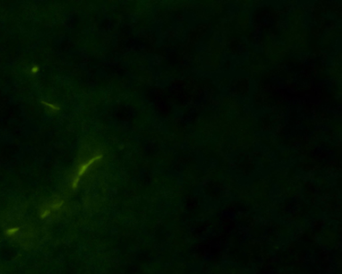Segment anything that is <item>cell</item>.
I'll list each match as a JSON object with an SVG mask.
<instances>
[{
    "mask_svg": "<svg viewBox=\"0 0 342 274\" xmlns=\"http://www.w3.org/2000/svg\"><path fill=\"white\" fill-rule=\"evenodd\" d=\"M249 49H252L253 53L257 55H263L265 53V46L263 42L261 41H250Z\"/></svg>",
    "mask_w": 342,
    "mask_h": 274,
    "instance_id": "7c38bea8",
    "label": "cell"
},
{
    "mask_svg": "<svg viewBox=\"0 0 342 274\" xmlns=\"http://www.w3.org/2000/svg\"><path fill=\"white\" fill-rule=\"evenodd\" d=\"M259 82H257L255 79L251 77L248 80V95L250 96H254L259 92Z\"/></svg>",
    "mask_w": 342,
    "mask_h": 274,
    "instance_id": "9c48e42d",
    "label": "cell"
},
{
    "mask_svg": "<svg viewBox=\"0 0 342 274\" xmlns=\"http://www.w3.org/2000/svg\"><path fill=\"white\" fill-rule=\"evenodd\" d=\"M333 121L335 122H340L341 121V117L340 116H334Z\"/></svg>",
    "mask_w": 342,
    "mask_h": 274,
    "instance_id": "ee69618b",
    "label": "cell"
},
{
    "mask_svg": "<svg viewBox=\"0 0 342 274\" xmlns=\"http://www.w3.org/2000/svg\"><path fill=\"white\" fill-rule=\"evenodd\" d=\"M298 100H299V97H297V96H295V97L292 98L291 105H293V106H296L297 105H298Z\"/></svg>",
    "mask_w": 342,
    "mask_h": 274,
    "instance_id": "ab89813d",
    "label": "cell"
},
{
    "mask_svg": "<svg viewBox=\"0 0 342 274\" xmlns=\"http://www.w3.org/2000/svg\"><path fill=\"white\" fill-rule=\"evenodd\" d=\"M285 8H286L285 12L288 15H291L292 14H293V13L296 12V9H297L294 3L291 2V1H289V2H288V4H287L286 6H285Z\"/></svg>",
    "mask_w": 342,
    "mask_h": 274,
    "instance_id": "44dd1931",
    "label": "cell"
},
{
    "mask_svg": "<svg viewBox=\"0 0 342 274\" xmlns=\"http://www.w3.org/2000/svg\"><path fill=\"white\" fill-rule=\"evenodd\" d=\"M337 3H338V1H331V0H330V1H325V4L330 5V6H331V5H334V4H337Z\"/></svg>",
    "mask_w": 342,
    "mask_h": 274,
    "instance_id": "f6af8a7d",
    "label": "cell"
},
{
    "mask_svg": "<svg viewBox=\"0 0 342 274\" xmlns=\"http://www.w3.org/2000/svg\"><path fill=\"white\" fill-rule=\"evenodd\" d=\"M309 58L310 60V62H316V61L317 60V59H318V57L317 56V54L315 53H311Z\"/></svg>",
    "mask_w": 342,
    "mask_h": 274,
    "instance_id": "d590c367",
    "label": "cell"
},
{
    "mask_svg": "<svg viewBox=\"0 0 342 274\" xmlns=\"http://www.w3.org/2000/svg\"><path fill=\"white\" fill-rule=\"evenodd\" d=\"M263 31H264V28L259 25H256L255 27L252 29L251 34V41H257L259 42L260 41L261 39L263 37Z\"/></svg>",
    "mask_w": 342,
    "mask_h": 274,
    "instance_id": "4fadbf2b",
    "label": "cell"
},
{
    "mask_svg": "<svg viewBox=\"0 0 342 274\" xmlns=\"http://www.w3.org/2000/svg\"><path fill=\"white\" fill-rule=\"evenodd\" d=\"M319 1H315V0H305V1H295V6L296 9H303L304 12L309 13H313L315 9V6L316 4H319Z\"/></svg>",
    "mask_w": 342,
    "mask_h": 274,
    "instance_id": "7a4b0ae2",
    "label": "cell"
},
{
    "mask_svg": "<svg viewBox=\"0 0 342 274\" xmlns=\"http://www.w3.org/2000/svg\"><path fill=\"white\" fill-rule=\"evenodd\" d=\"M50 213H51V211H50V210H49V209H46V210H44V211H43V212L41 213L40 217H41V219H45V218H46L47 217H48V215H49V214H50Z\"/></svg>",
    "mask_w": 342,
    "mask_h": 274,
    "instance_id": "8d00e7d4",
    "label": "cell"
},
{
    "mask_svg": "<svg viewBox=\"0 0 342 274\" xmlns=\"http://www.w3.org/2000/svg\"><path fill=\"white\" fill-rule=\"evenodd\" d=\"M253 135L256 137H264L267 136H269V130H265L264 129H261L260 130H256L253 132Z\"/></svg>",
    "mask_w": 342,
    "mask_h": 274,
    "instance_id": "7402d4cb",
    "label": "cell"
},
{
    "mask_svg": "<svg viewBox=\"0 0 342 274\" xmlns=\"http://www.w3.org/2000/svg\"><path fill=\"white\" fill-rule=\"evenodd\" d=\"M299 47H300V46H299V43H295V44H292V45L290 46V49H291V50H294V51L297 50V49L299 48Z\"/></svg>",
    "mask_w": 342,
    "mask_h": 274,
    "instance_id": "b9f144b4",
    "label": "cell"
},
{
    "mask_svg": "<svg viewBox=\"0 0 342 274\" xmlns=\"http://www.w3.org/2000/svg\"><path fill=\"white\" fill-rule=\"evenodd\" d=\"M295 107H296V108H295V110H296L297 114L301 113L303 110H304V108H303L302 105H299V104H298V105H297Z\"/></svg>",
    "mask_w": 342,
    "mask_h": 274,
    "instance_id": "f35d334b",
    "label": "cell"
},
{
    "mask_svg": "<svg viewBox=\"0 0 342 274\" xmlns=\"http://www.w3.org/2000/svg\"><path fill=\"white\" fill-rule=\"evenodd\" d=\"M233 54V52H229L228 49H224L222 51L221 54L219 55V64L218 68H225V64L227 62L230 61Z\"/></svg>",
    "mask_w": 342,
    "mask_h": 274,
    "instance_id": "30bf717a",
    "label": "cell"
},
{
    "mask_svg": "<svg viewBox=\"0 0 342 274\" xmlns=\"http://www.w3.org/2000/svg\"><path fill=\"white\" fill-rule=\"evenodd\" d=\"M319 17L323 20H327L330 22H335L339 18L341 17V15L338 14V12H335L331 9H327L325 11L321 12Z\"/></svg>",
    "mask_w": 342,
    "mask_h": 274,
    "instance_id": "8992f818",
    "label": "cell"
},
{
    "mask_svg": "<svg viewBox=\"0 0 342 274\" xmlns=\"http://www.w3.org/2000/svg\"><path fill=\"white\" fill-rule=\"evenodd\" d=\"M19 230H20L19 227L9 228V229H7L6 233H7V235H14L15 233H17V232Z\"/></svg>",
    "mask_w": 342,
    "mask_h": 274,
    "instance_id": "83f0119b",
    "label": "cell"
},
{
    "mask_svg": "<svg viewBox=\"0 0 342 274\" xmlns=\"http://www.w3.org/2000/svg\"><path fill=\"white\" fill-rule=\"evenodd\" d=\"M64 201H58V202L55 203L54 204H53V205L52 206V209H54V210L59 209H60L62 207V205H64Z\"/></svg>",
    "mask_w": 342,
    "mask_h": 274,
    "instance_id": "f1b7e54d",
    "label": "cell"
},
{
    "mask_svg": "<svg viewBox=\"0 0 342 274\" xmlns=\"http://www.w3.org/2000/svg\"><path fill=\"white\" fill-rule=\"evenodd\" d=\"M251 78V74L249 70L239 68L234 72V81H240L243 80H249Z\"/></svg>",
    "mask_w": 342,
    "mask_h": 274,
    "instance_id": "ba28073f",
    "label": "cell"
},
{
    "mask_svg": "<svg viewBox=\"0 0 342 274\" xmlns=\"http://www.w3.org/2000/svg\"><path fill=\"white\" fill-rule=\"evenodd\" d=\"M219 21L220 22L221 24H226V23H228L229 22H230L231 19L229 17H221V18H219Z\"/></svg>",
    "mask_w": 342,
    "mask_h": 274,
    "instance_id": "e575fe53",
    "label": "cell"
},
{
    "mask_svg": "<svg viewBox=\"0 0 342 274\" xmlns=\"http://www.w3.org/2000/svg\"><path fill=\"white\" fill-rule=\"evenodd\" d=\"M269 39L271 40V44H272V45L274 46H280L286 45L287 40L283 36L271 33L269 36Z\"/></svg>",
    "mask_w": 342,
    "mask_h": 274,
    "instance_id": "8fae6325",
    "label": "cell"
},
{
    "mask_svg": "<svg viewBox=\"0 0 342 274\" xmlns=\"http://www.w3.org/2000/svg\"><path fill=\"white\" fill-rule=\"evenodd\" d=\"M39 70H40V68H39V66H38L37 65H35V66H33L30 68L29 71L32 75H35L37 74V73H38Z\"/></svg>",
    "mask_w": 342,
    "mask_h": 274,
    "instance_id": "f546056e",
    "label": "cell"
},
{
    "mask_svg": "<svg viewBox=\"0 0 342 274\" xmlns=\"http://www.w3.org/2000/svg\"><path fill=\"white\" fill-rule=\"evenodd\" d=\"M80 179L78 178V177H76L72 181V188L73 189H76L78 186V184H79V182H80Z\"/></svg>",
    "mask_w": 342,
    "mask_h": 274,
    "instance_id": "4dcf8cb0",
    "label": "cell"
},
{
    "mask_svg": "<svg viewBox=\"0 0 342 274\" xmlns=\"http://www.w3.org/2000/svg\"><path fill=\"white\" fill-rule=\"evenodd\" d=\"M341 39L342 38L341 36H337L333 40L332 43H331L330 46H329L338 55L341 54Z\"/></svg>",
    "mask_w": 342,
    "mask_h": 274,
    "instance_id": "9a60e30c",
    "label": "cell"
},
{
    "mask_svg": "<svg viewBox=\"0 0 342 274\" xmlns=\"http://www.w3.org/2000/svg\"><path fill=\"white\" fill-rule=\"evenodd\" d=\"M240 43L243 45L246 46V47H249V44H250V41H249V39L248 38V36L246 35H242L241 37H240Z\"/></svg>",
    "mask_w": 342,
    "mask_h": 274,
    "instance_id": "d4e9b609",
    "label": "cell"
},
{
    "mask_svg": "<svg viewBox=\"0 0 342 274\" xmlns=\"http://www.w3.org/2000/svg\"><path fill=\"white\" fill-rule=\"evenodd\" d=\"M249 47H246L243 45L241 43H239L237 44V54H240L241 53H242L243 52L245 51V50H249Z\"/></svg>",
    "mask_w": 342,
    "mask_h": 274,
    "instance_id": "4316f807",
    "label": "cell"
},
{
    "mask_svg": "<svg viewBox=\"0 0 342 274\" xmlns=\"http://www.w3.org/2000/svg\"><path fill=\"white\" fill-rule=\"evenodd\" d=\"M322 74L325 76H330L331 74V70L329 68H326L323 69L322 70Z\"/></svg>",
    "mask_w": 342,
    "mask_h": 274,
    "instance_id": "60d3db41",
    "label": "cell"
},
{
    "mask_svg": "<svg viewBox=\"0 0 342 274\" xmlns=\"http://www.w3.org/2000/svg\"><path fill=\"white\" fill-rule=\"evenodd\" d=\"M239 6H240V12H241V17H245L249 12V6H248L247 4H246V3L241 4V5H240Z\"/></svg>",
    "mask_w": 342,
    "mask_h": 274,
    "instance_id": "ffe728a7",
    "label": "cell"
},
{
    "mask_svg": "<svg viewBox=\"0 0 342 274\" xmlns=\"http://www.w3.org/2000/svg\"><path fill=\"white\" fill-rule=\"evenodd\" d=\"M334 98H335V100H339V101H341V98H342V94H341V92H339L338 93H337L334 96Z\"/></svg>",
    "mask_w": 342,
    "mask_h": 274,
    "instance_id": "7bdbcfd3",
    "label": "cell"
},
{
    "mask_svg": "<svg viewBox=\"0 0 342 274\" xmlns=\"http://www.w3.org/2000/svg\"><path fill=\"white\" fill-rule=\"evenodd\" d=\"M279 118H280L279 114H277L275 113H274V114H270L269 117V121L270 122H275L276 121H277Z\"/></svg>",
    "mask_w": 342,
    "mask_h": 274,
    "instance_id": "1f68e13d",
    "label": "cell"
},
{
    "mask_svg": "<svg viewBox=\"0 0 342 274\" xmlns=\"http://www.w3.org/2000/svg\"><path fill=\"white\" fill-rule=\"evenodd\" d=\"M253 105L248 103H245L242 106V112L245 116H249L251 114V107Z\"/></svg>",
    "mask_w": 342,
    "mask_h": 274,
    "instance_id": "603a6c76",
    "label": "cell"
},
{
    "mask_svg": "<svg viewBox=\"0 0 342 274\" xmlns=\"http://www.w3.org/2000/svg\"><path fill=\"white\" fill-rule=\"evenodd\" d=\"M279 17L280 18L277 22V29L280 32H283V30H289L291 25L289 15L286 12H281Z\"/></svg>",
    "mask_w": 342,
    "mask_h": 274,
    "instance_id": "3957f363",
    "label": "cell"
},
{
    "mask_svg": "<svg viewBox=\"0 0 342 274\" xmlns=\"http://www.w3.org/2000/svg\"><path fill=\"white\" fill-rule=\"evenodd\" d=\"M334 23V25H335V29L338 30V29H341V26H342V21H341V17L339 18V19L335 21V22H333Z\"/></svg>",
    "mask_w": 342,
    "mask_h": 274,
    "instance_id": "836d02e7",
    "label": "cell"
},
{
    "mask_svg": "<svg viewBox=\"0 0 342 274\" xmlns=\"http://www.w3.org/2000/svg\"><path fill=\"white\" fill-rule=\"evenodd\" d=\"M304 97L306 99V103L313 104V105L316 106H319L322 102L321 98H318L315 97V96L310 94L308 93H305Z\"/></svg>",
    "mask_w": 342,
    "mask_h": 274,
    "instance_id": "2e32d148",
    "label": "cell"
},
{
    "mask_svg": "<svg viewBox=\"0 0 342 274\" xmlns=\"http://www.w3.org/2000/svg\"><path fill=\"white\" fill-rule=\"evenodd\" d=\"M299 20L301 23V28L303 30H305L309 32L313 27H318V23L315 19V15L313 13L304 12L299 16Z\"/></svg>",
    "mask_w": 342,
    "mask_h": 274,
    "instance_id": "6da1fadb",
    "label": "cell"
},
{
    "mask_svg": "<svg viewBox=\"0 0 342 274\" xmlns=\"http://www.w3.org/2000/svg\"><path fill=\"white\" fill-rule=\"evenodd\" d=\"M286 92L288 94H295L296 92V87H289L286 88Z\"/></svg>",
    "mask_w": 342,
    "mask_h": 274,
    "instance_id": "74e56055",
    "label": "cell"
},
{
    "mask_svg": "<svg viewBox=\"0 0 342 274\" xmlns=\"http://www.w3.org/2000/svg\"><path fill=\"white\" fill-rule=\"evenodd\" d=\"M275 106H276V104H273V106L265 105V106H263L262 108H263V110H264V111H265V113L266 114H269V115H270V114H273L274 112H275Z\"/></svg>",
    "mask_w": 342,
    "mask_h": 274,
    "instance_id": "cb8c5ba5",
    "label": "cell"
},
{
    "mask_svg": "<svg viewBox=\"0 0 342 274\" xmlns=\"http://www.w3.org/2000/svg\"><path fill=\"white\" fill-rule=\"evenodd\" d=\"M224 12L229 15L231 20H235L236 15L240 13V6L234 3L233 1L224 2Z\"/></svg>",
    "mask_w": 342,
    "mask_h": 274,
    "instance_id": "277c9868",
    "label": "cell"
},
{
    "mask_svg": "<svg viewBox=\"0 0 342 274\" xmlns=\"http://www.w3.org/2000/svg\"><path fill=\"white\" fill-rule=\"evenodd\" d=\"M259 23V25L264 28L265 27H269L271 25H274V23H275V20L272 14L270 12H268L260 17Z\"/></svg>",
    "mask_w": 342,
    "mask_h": 274,
    "instance_id": "52a82bcc",
    "label": "cell"
},
{
    "mask_svg": "<svg viewBox=\"0 0 342 274\" xmlns=\"http://www.w3.org/2000/svg\"><path fill=\"white\" fill-rule=\"evenodd\" d=\"M283 68H284L285 70H289V68H289V66H288V65H284Z\"/></svg>",
    "mask_w": 342,
    "mask_h": 274,
    "instance_id": "bcb514c9",
    "label": "cell"
},
{
    "mask_svg": "<svg viewBox=\"0 0 342 274\" xmlns=\"http://www.w3.org/2000/svg\"><path fill=\"white\" fill-rule=\"evenodd\" d=\"M213 40L215 41V42L216 43H219L221 44V45H223L224 46H225V40L223 38V36H221V34L220 33H219L218 31H216V32H215L213 35Z\"/></svg>",
    "mask_w": 342,
    "mask_h": 274,
    "instance_id": "d6986e66",
    "label": "cell"
},
{
    "mask_svg": "<svg viewBox=\"0 0 342 274\" xmlns=\"http://www.w3.org/2000/svg\"><path fill=\"white\" fill-rule=\"evenodd\" d=\"M288 2V1H287V0L269 1V7H271L275 12H279L285 8V6Z\"/></svg>",
    "mask_w": 342,
    "mask_h": 274,
    "instance_id": "5bb4252c",
    "label": "cell"
},
{
    "mask_svg": "<svg viewBox=\"0 0 342 274\" xmlns=\"http://www.w3.org/2000/svg\"><path fill=\"white\" fill-rule=\"evenodd\" d=\"M239 56L244 60L245 61H249L251 58V52L250 50H245L239 54Z\"/></svg>",
    "mask_w": 342,
    "mask_h": 274,
    "instance_id": "484cf974",
    "label": "cell"
},
{
    "mask_svg": "<svg viewBox=\"0 0 342 274\" xmlns=\"http://www.w3.org/2000/svg\"><path fill=\"white\" fill-rule=\"evenodd\" d=\"M41 103H42V104H44V106L46 107V109L48 110L49 113H58V111L60 110V107L58 105H57L56 104L49 102H46V101H42L41 102Z\"/></svg>",
    "mask_w": 342,
    "mask_h": 274,
    "instance_id": "e0dca14e",
    "label": "cell"
},
{
    "mask_svg": "<svg viewBox=\"0 0 342 274\" xmlns=\"http://www.w3.org/2000/svg\"><path fill=\"white\" fill-rule=\"evenodd\" d=\"M306 128H307L306 125L302 123H298L296 124V126H295V129L297 130H301V131H304V130L306 129Z\"/></svg>",
    "mask_w": 342,
    "mask_h": 274,
    "instance_id": "d6a6232c",
    "label": "cell"
},
{
    "mask_svg": "<svg viewBox=\"0 0 342 274\" xmlns=\"http://www.w3.org/2000/svg\"><path fill=\"white\" fill-rule=\"evenodd\" d=\"M102 158V155H97L94 156V157L91 158L90 160H88L87 162H86L85 163H83L82 164H81L80 168H79V170H78V171L76 177L80 179L81 177L83 176L84 174H85L86 172V171L88 170V169L89 168L92 164H94V163H96V162H97L98 161H100Z\"/></svg>",
    "mask_w": 342,
    "mask_h": 274,
    "instance_id": "5b68a950",
    "label": "cell"
},
{
    "mask_svg": "<svg viewBox=\"0 0 342 274\" xmlns=\"http://www.w3.org/2000/svg\"><path fill=\"white\" fill-rule=\"evenodd\" d=\"M248 94H235L233 97L234 103L237 106H243L245 103H247L248 99Z\"/></svg>",
    "mask_w": 342,
    "mask_h": 274,
    "instance_id": "ac0fdd59",
    "label": "cell"
}]
</instances>
